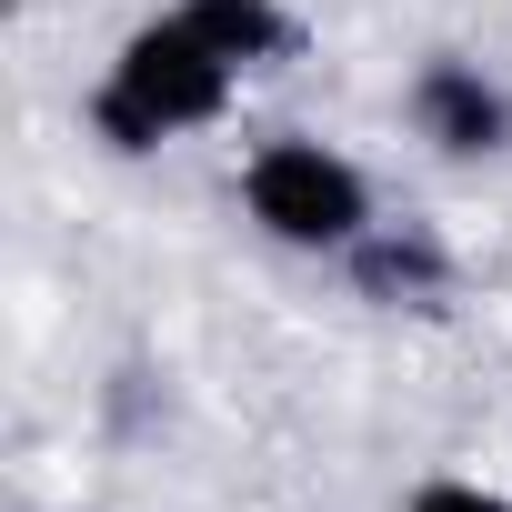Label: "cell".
I'll return each instance as SVG.
<instances>
[{
	"mask_svg": "<svg viewBox=\"0 0 512 512\" xmlns=\"http://www.w3.org/2000/svg\"><path fill=\"white\" fill-rule=\"evenodd\" d=\"M402 512H512V492L482 482V472H422V482L402 492Z\"/></svg>",
	"mask_w": 512,
	"mask_h": 512,
	"instance_id": "cell-6",
	"label": "cell"
},
{
	"mask_svg": "<svg viewBox=\"0 0 512 512\" xmlns=\"http://www.w3.org/2000/svg\"><path fill=\"white\" fill-rule=\"evenodd\" d=\"M402 131H412L432 161H502V151H512V81H492V71L462 61V51H432V61L402 81Z\"/></svg>",
	"mask_w": 512,
	"mask_h": 512,
	"instance_id": "cell-3",
	"label": "cell"
},
{
	"mask_svg": "<svg viewBox=\"0 0 512 512\" xmlns=\"http://www.w3.org/2000/svg\"><path fill=\"white\" fill-rule=\"evenodd\" d=\"M171 11L221 51V61H241L251 81H262V71H282L312 31H302V11H292V0H171Z\"/></svg>",
	"mask_w": 512,
	"mask_h": 512,
	"instance_id": "cell-4",
	"label": "cell"
},
{
	"mask_svg": "<svg viewBox=\"0 0 512 512\" xmlns=\"http://www.w3.org/2000/svg\"><path fill=\"white\" fill-rule=\"evenodd\" d=\"M241 221L262 231L272 251H302V262H342V251H362L382 231V191L372 171L322 141V131H272L241 151V181H231Z\"/></svg>",
	"mask_w": 512,
	"mask_h": 512,
	"instance_id": "cell-2",
	"label": "cell"
},
{
	"mask_svg": "<svg viewBox=\"0 0 512 512\" xmlns=\"http://www.w3.org/2000/svg\"><path fill=\"white\" fill-rule=\"evenodd\" d=\"M342 272H352L362 302H442V292H452V251L422 241V231H392V221H382L362 251H342Z\"/></svg>",
	"mask_w": 512,
	"mask_h": 512,
	"instance_id": "cell-5",
	"label": "cell"
},
{
	"mask_svg": "<svg viewBox=\"0 0 512 512\" xmlns=\"http://www.w3.org/2000/svg\"><path fill=\"white\" fill-rule=\"evenodd\" d=\"M241 61H221L171 0L151 21H131L121 31V51L101 61V81H91V101H81V121H91V141L111 151V161H151V151H171V141H191V131H211V121H231V101H241Z\"/></svg>",
	"mask_w": 512,
	"mask_h": 512,
	"instance_id": "cell-1",
	"label": "cell"
}]
</instances>
